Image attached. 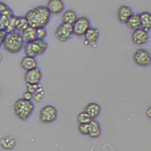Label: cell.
I'll return each instance as SVG.
<instances>
[{"label":"cell","instance_id":"e0dca14e","mask_svg":"<svg viewBox=\"0 0 151 151\" xmlns=\"http://www.w3.org/2000/svg\"><path fill=\"white\" fill-rule=\"evenodd\" d=\"M88 126H89L88 137L94 139V138H98L101 135V127L98 120L92 119L88 124Z\"/></svg>","mask_w":151,"mask_h":151},{"label":"cell","instance_id":"7c38bea8","mask_svg":"<svg viewBox=\"0 0 151 151\" xmlns=\"http://www.w3.org/2000/svg\"><path fill=\"white\" fill-rule=\"evenodd\" d=\"M46 8L51 15H58L64 12L65 4L63 0H48Z\"/></svg>","mask_w":151,"mask_h":151},{"label":"cell","instance_id":"5b68a950","mask_svg":"<svg viewBox=\"0 0 151 151\" xmlns=\"http://www.w3.org/2000/svg\"><path fill=\"white\" fill-rule=\"evenodd\" d=\"M58 112L55 106L47 104L42 107L40 112V121L43 124H51L58 119Z\"/></svg>","mask_w":151,"mask_h":151},{"label":"cell","instance_id":"9c48e42d","mask_svg":"<svg viewBox=\"0 0 151 151\" xmlns=\"http://www.w3.org/2000/svg\"><path fill=\"white\" fill-rule=\"evenodd\" d=\"M132 43L136 46H141L149 42L150 36L147 31L144 30L142 28L136 29L132 32L131 36Z\"/></svg>","mask_w":151,"mask_h":151},{"label":"cell","instance_id":"5bb4252c","mask_svg":"<svg viewBox=\"0 0 151 151\" xmlns=\"http://www.w3.org/2000/svg\"><path fill=\"white\" fill-rule=\"evenodd\" d=\"M84 111L91 118V119H96L101 113V106L98 103L91 102L86 105Z\"/></svg>","mask_w":151,"mask_h":151},{"label":"cell","instance_id":"f546056e","mask_svg":"<svg viewBox=\"0 0 151 151\" xmlns=\"http://www.w3.org/2000/svg\"><path fill=\"white\" fill-rule=\"evenodd\" d=\"M22 98H24V100H27V101H32V100L33 98V94H32L31 93L28 92V91H25V92L23 94Z\"/></svg>","mask_w":151,"mask_h":151},{"label":"cell","instance_id":"d6a6232c","mask_svg":"<svg viewBox=\"0 0 151 151\" xmlns=\"http://www.w3.org/2000/svg\"><path fill=\"white\" fill-rule=\"evenodd\" d=\"M2 54L0 53V62L2 61Z\"/></svg>","mask_w":151,"mask_h":151},{"label":"cell","instance_id":"7402d4cb","mask_svg":"<svg viewBox=\"0 0 151 151\" xmlns=\"http://www.w3.org/2000/svg\"><path fill=\"white\" fill-rule=\"evenodd\" d=\"M29 23H28L27 18L22 16H16L15 17V24H14V28L15 31L18 33H22L23 31L29 27Z\"/></svg>","mask_w":151,"mask_h":151},{"label":"cell","instance_id":"8fae6325","mask_svg":"<svg viewBox=\"0 0 151 151\" xmlns=\"http://www.w3.org/2000/svg\"><path fill=\"white\" fill-rule=\"evenodd\" d=\"M100 37V32L96 27H91L88 29L84 35H83V39H84V44L86 45H90V46H94L97 44L98 41V39Z\"/></svg>","mask_w":151,"mask_h":151},{"label":"cell","instance_id":"7a4b0ae2","mask_svg":"<svg viewBox=\"0 0 151 151\" xmlns=\"http://www.w3.org/2000/svg\"><path fill=\"white\" fill-rule=\"evenodd\" d=\"M24 43L21 34L17 31L6 33L2 43V48L10 54H17L22 51Z\"/></svg>","mask_w":151,"mask_h":151},{"label":"cell","instance_id":"4fadbf2b","mask_svg":"<svg viewBox=\"0 0 151 151\" xmlns=\"http://www.w3.org/2000/svg\"><path fill=\"white\" fill-rule=\"evenodd\" d=\"M133 14L132 9L127 5H121L117 11V21L120 24H125L128 19Z\"/></svg>","mask_w":151,"mask_h":151},{"label":"cell","instance_id":"4316f807","mask_svg":"<svg viewBox=\"0 0 151 151\" xmlns=\"http://www.w3.org/2000/svg\"><path fill=\"white\" fill-rule=\"evenodd\" d=\"M36 29V40H45L48 35V31L45 27L37 28Z\"/></svg>","mask_w":151,"mask_h":151},{"label":"cell","instance_id":"9a60e30c","mask_svg":"<svg viewBox=\"0 0 151 151\" xmlns=\"http://www.w3.org/2000/svg\"><path fill=\"white\" fill-rule=\"evenodd\" d=\"M20 65H21V67L24 70L28 71L38 67V63L37 60H36V59L35 58L25 55L21 59Z\"/></svg>","mask_w":151,"mask_h":151},{"label":"cell","instance_id":"6da1fadb","mask_svg":"<svg viewBox=\"0 0 151 151\" xmlns=\"http://www.w3.org/2000/svg\"><path fill=\"white\" fill-rule=\"evenodd\" d=\"M51 14L46 6L39 5L37 7L31 9L25 14L29 25L32 27L37 28L46 27L51 20Z\"/></svg>","mask_w":151,"mask_h":151},{"label":"cell","instance_id":"44dd1931","mask_svg":"<svg viewBox=\"0 0 151 151\" xmlns=\"http://www.w3.org/2000/svg\"><path fill=\"white\" fill-rule=\"evenodd\" d=\"M125 25L128 29L134 31L141 28V21H140L139 14H132V15L128 19L125 23Z\"/></svg>","mask_w":151,"mask_h":151},{"label":"cell","instance_id":"ffe728a7","mask_svg":"<svg viewBox=\"0 0 151 151\" xmlns=\"http://www.w3.org/2000/svg\"><path fill=\"white\" fill-rule=\"evenodd\" d=\"M21 34L25 44L33 42L36 40V29L30 26L24 29L22 33H21Z\"/></svg>","mask_w":151,"mask_h":151},{"label":"cell","instance_id":"3957f363","mask_svg":"<svg viewBox=\"0 0 151 151\" xmlns=\"http://www.w3.org/2000/svg\"><path fill=\"white\" fill-rule=\"evenodd\" d=\"M14 114L21 121H27L35 110V105L32 101L24 100V98H19L16 100L14 106Z\"/></svg>","mask_w":151,"mask_h":151},{"label":"cell","instance_id":"603a6c76","mask_svg":"<svg viewBox=\"0 0 151 151\" xmlns=\"http://www.w3.org/2000/svg\"><path fill=\"white\" fill-rule=\"evenodd\" d=\"M14 15L13 11L9 5L5 2L0 1V16H7V17H12Z\"/></svg>","mask_w":151,"mask_h":151},{"label":"cell","instance_id":"d4e9b609","mask_svg":"<svg viewBox=\"0 0 151 151\" xmlns=\"http://www.w3.org/2000/svg\"><path fill=\"white\" fill-rule=\"evenodd\" d=\"M11 17L7 16H0V30H2L6 33L9 23Z\"/></svg>","mask_w":151,"mask_h":151},{"label":"cell","instance_id":"2e32d148","mask_svg":"<svg viewBox=\"0 0 151 151\" xmlns=\"http://www.w3.org/2000/svg\"><path fill=\"white\" fill-rule=\"evenodd\" d=\"M17 141L12 135H6L0 139V147L5 150H12L16 147Z\"/></svg>","mask_w":151,"mask_h":151},{"label":"cell","instance_id":"cb8c5ba5","mask_svg":"<svg viewBox=\"0 0 151 151\" xmlns=\"http://www.w3.org/2000/svg\"><path fill=\"white\" fill-rule=\"evenodd\" d=\"M92 120L91 117L88 115L85 111L80 112L78 113L76 116V121L78 124H89V122Z\"/></svg>","mask_w":151,"mask_h":151},{"label":"cell","instance_id":"ac0fdd59","mask_svg":"<svg viewBox=\"0 0 151 151\" xmlns=\"http://www.w3.org/2000/svg\"><path fill=\"white\" fill-rule=\"evenodd\" d=\"M141 21V28L149 32L151 30V12H142L139 14Z\"/></svg>","mask_w":151,"mask_h":151},{"label":"cell","instance_id":"f1b7e54d","mask_svg":"<svg viewBox=\"0 0 151 151\" xmlns=\"http://www.w3.org/2000/svg\"><path fill=\"white\" fill-rule=\"evenodd\" d=\"M40 88V85H27L26 91L31 93L32 94H34L37 91V90Z\"/></svg>","mask_w":151,"mask_h":151},{"label":"cell","instance_id":"1f68e13d","mask_svg":"<svg viewBox=\"0 0 151 151\" xmlns=\"http://www.w3.org/2000/svg\"><path fill=\"white\" fill-rule=\"evenodd\" d=\"M145 114H146V116L151 120V106H149L147 108Z\"/></svg>","mask_w":151,"mask_h":151},{"label":"cell","instance_id":"52a82bcc","mask_svg":"<svg viewBox=\"0 0 151 151\" xmlns=\"http://www.w3.org/2000/svg\"><path fill=\"white\" fill-rule=\"evenodd\" d=\"M73 35L78 37L83 36L86 31L91 27V22L88 17L81 16L77 17L76 21L72 25Z\"/></svg>","mask_w":151,"mask_h":151},{"label":"cell","instance_id":"8992f818","mask_svg":"<svg viewBox=\"0 0 151 151\" xmlns=\"http://www.w3.org/2000/svg\"><path fill=\"white\" fill-rule=\"evenodd\" d=\"M132 60L138 67H150L151 65V55L147 50L137 48L132 55Z\"/></svg>","mask_w":151,"mask_h":151},{"label":"cell","instance_id":"836d02e7","mask_svg":"<svg viewBox=\"0 0 151 151\" xmlns=\"http://www.w3.org/2000/svg\"><path fill=\"white\" fill-rule=\"evenodd\" d=\"M0 93H1V90H0Z\"/></svg>","mask_w":151,"mask_h":151},{"label":"cell","instance_id":"83f0119b","mask_svg":"<svg viewBox=\"0 0 151 151\" xmlns=\"http://www.w3.org/2000/svg\"><path fill=\"white\" fill-rule=\"evenodd\" d=\"M78 132L82 135L88 136V134H89L88 124H79V125H78Z\"/></svg>","mask_w":151,"mask_h":151},{"label":"cell","instance_id":"d6986e66","mask_svg":"<svg viewBox=\"0 0 151 151\" xmlns=\"http://www.w3.org/2000/svg\"><path fill=\"white\" fill-rule=\"evenodd\" d=\"M77 14L75 11L72 9H67L62 13L61 21L62 23L69 25H73L76 19H77Z\"/></svg>","mask_w":151,"mask_h":151},{"label":"cell","instance_id":"ba28073f","mask_svg":"<svg viewBox=\"0 0 151 151\" xmlns=\"http://www.w3.org/2000/svg\"><path fill=\"white\" fill-rule=\"evenodd\" d=\"M55 36L57 38V40L61 42L70 40L73 36L72 25L61 23L55 29Z\"/></svg>","mask_w":151,"mask_h":151},{"label":"cell","instance_id":"484cf974","mask_svg":"<svg viewBox=\"0 0 151 151\" xmlns=\"http://www.w3.org/2000/svg\"><path fill=\"white\" fill-rule=\"evenodd\" d=\"M44 96H45V90H44L43 87L40 86V88L37 90V91L33 94V99L34 100L35 102L39 103V102L42 101V100L43 99Z\"/></svg>","mask_w":151,"mask_h":151},{"label":"cell","instance_id":"30bf717a","mask_svg":"<svg viewBox=\"0 0 151 151\" xmlns=\"http://www.w3.org/2000/svg\"><path fill=\"white\" fill-rule=\"evenodd\" d=\"M42 79V73L39 67L25 72L24 81L27 85H39Z\"/></svg>","mask_w":151,"mask_h":151},{"label":"cell","instance_id":"4dcf8cb0","mask_svg":"<svg viewBox=\"0 0 151 151\" xmlns=\"http://www.w3.org/2000/svg\"><path fill=\"white\" fill-rule=\"evenodd\" d=\"M5 34H6V33H5V32H4V31H2V30H0V48H1L2 45V43H3Z\"/></svg>","mask_w":151,"mask_h":151},{"label":"cell","instance_id":"277c9868","mask_svg":"<svg viewBox=\"0 0 151 151\" xmlns=\"http://www.w3.org/2000/svg\"><path fill=\"white\" fill-rule=\"evenodd\" d=\"M48 48V43L45 40H36L31 42L26 43L23 50L25 55L36 58V57L40 56L45 53Z\"/></svg>","mask_w":151,"mask_h":151}]
</instances>
